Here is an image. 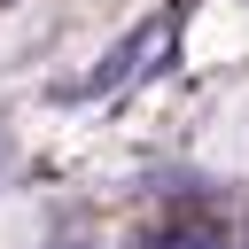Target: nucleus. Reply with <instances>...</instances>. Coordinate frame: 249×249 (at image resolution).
I'll return each instance as SVG.
<instances>
[{
  "label": "nucleus",
  "instance_id": "1",
  "mask_svg": "<svg viewBox=\"0 0 249 249\" xmlns=\"http://www.w3.org/2000/svg\"><path fill=\"white\" fill-rule=\"evenodd\" d=\"M156 249H233V241H226L218 226H163Z\"/></svg>",
  "mask_w": 249,
  "mask_h": 249
},
{
  "label": "nucleus",
  "instance_id": "2",
  "mask_svg": "<svg viewBox=\"0 0 249 249\" xmlns=\"http://www.w3.org/2000/svg\"><path fill=\"white\" fill-rule=\"evenodd\" d=\"M0 156H8V140H0Z\"/></svg>",
  "mask_w": 249,
  "mask_h": 249
},
{
  "label": "nucleus",
  "instance_id": "3",
  "mask_svg": "<svg viewBox=\"0 0 249 249\" xmlns=\"http://www.w3.org/2000/svg\"><path fill=\"white\" fill-rule=\"evenodd\" d=\"M62 249H78V241H62Z\"/></svg>",
  "mask_w": 249,
  "mask_h": 249
}]
</instances>
